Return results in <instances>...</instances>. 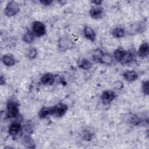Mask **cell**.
Returning a JSON list of instances; mask_svg holds the SVG:
<instances>
[{"label": "cell", "instance_id": "6da1fadb", "mask_svg": "<svg viewBox=\"0 0 149 149\" xmlns=\"http://www.w3.org/2000/svg\"><path fill=\"white\" fill-rule=\"evenodd\" d=\"M7 116L9 118H13L17 116L19 113V106L16 102L13 100H9L6 105Z\"/></svg>", "mask_w": 149, "mask_h": 149}, {"label": "cell", "instance_id": "7a4b0ae2", "mask_svg": "<svg viewBox=\"0 0 149 149\" xmlns=\"http://www.w3.org/2000/svg\"><path fill=\"white\" fill-rule=\"evenodd\" d=\"M20 10V7L18 3L15 1L9 2L6 6L4 13L6 16L8 17H12L16 15Z\"/></svg>", "mask_w": 149, "mask_h": 149}, {"label": "cell", "instance_id": "3957f363", "mask_svg": "<svg viewBox=\"0 0 149 149\" xmlns=\"http://www.w3.org/2000/svg\"><path fill=\"white\" fill-rule=\"evenodd\" d=\"M32 32L37 37L42 36L46 32L45 27L42 22L35 21L32 24Z\"/></svg>", "mask_w": 149, "mask_h": 149}, {"label": "cell", "instance_id": "277c9868", "mask_svg": "<svg viewBox=\"0 0 149 149\" xmlns=\"http://www.w3.org/2000/svg\"><path fill=\"white\" fill-rule=\"evenodd\" d=\"M73 41L67 37H62L58 42V48L61 52H65L73 47Z\"/></svg>", "mask_w": 149, "mask_h": 149}, {"label": "cell", "instance_id": "5b68a950", "mask_svg": "<svg viewBox=\"0 0 149 149\" xmlns=\"http://www.w3.org/2000/svg\"><path fill=\"white\" fill-rule=\"evenodd\" d=\"M68 107L66 104L59 103L51 107V115L56 117L62 116L66 112Z\"/></svg>", "mask_w": 149, "mask_h": 149}, {"label": "cell", "instance_id": "8992f818", "mask_svg": "<svg viewBox=\"0 0 149 149\" xmlns=\"http://www.w3.org/2000/svg\"><path fill=\"white\" fill-rule=\"evenodd\" d=\"M115 97L116 94L115 92L111 90H106L102 93L101 96V99L103 104H108L112 102Z\"/></svg>", "mask_w": 149, "mask_h": 149}, {"label": "cell", "instance_id": "52a82bcc", "mask_svg": "<svg viewBox=\"0 0 149 149\" xmlns=\"http://www.w3.org/2000/svg\"><path fill=\"white\" fill-rule=\"evenodd\" d=\"M103 14V8L99 6H95L91 8L90 10V16L94 19H100L102 16Z\"/></svg>", "mask_w": 149, "mask_h": 149}, {"label": "cell", "instance_id": "ba28073f", "mask_svg": "<svg viewBox=\"0 0 149 149\" xmlns=\"http://www.w3.org/2000/svg\"><path fill=\"white\" fill-rule=\"evenodd\" d=\"M84 35L85 37L90 40L91 41H94L95 40V33L93 29L88 26H85L83 30Z\"/></svg>", "mask_w": 149, "mask_h": 149}, {"label": "cell", "instance_id": "9c48e42d", "mask_svg": "<svg viewBox=\"0 0 149 149\" xmlns=\"http://www.w3.org/2000/svg\"><path fill=\"white\" fill-rule=\"evenodd\" d=\"M41 81L45 86L52 85L54 82V77L53 74L50 73H45L41 78Z\"/></svg>", "mask_w": 149, "mask_h": 149}, {"label": "cell", "instance_id": "30bf717a", "mask_svg": "<svg viewBox=\"0 0 149 149\" xmlns=\"http://www.w3.org/2000/svg\"><path fill=\"white\" fill-rule=\"evenodd\" d=\"M134 58V54L132 51H126L123 57L122 58L120 62L122 65L127 64L132 62Z\"/></svg>", "mask_w": 149, "mask_h": 149}, {"label": "cell", "instance_id": "8fae6325", "mask_svg": "<svg viewBox=\"0 0 149 149\" xmlns=\"http://www.w3.org/2000/svg\"><path fill=\"white\" fill-rule=\"evenodd\" d=\"M21 129V125L18 122L12 123L9 127V133L10 136L17 135Z\"/></svg>", "mask_w": 149, "mask_h": 149}, {"label": "cell", "instance_id": "7c38bea8", "mask_svg": "<svg viewBox=\"0 0 149 149\" xmlns=\"http://www.w3.org/2000/svg\"><path fill=\"white\" fill-rule=\"evenodd\" d=\"M123 77L126 81L132 82L137 79L138 74L134 70H129L123 73Z\"/></svg>", "mask_w": 149, "mask_h": 149}, {"label": "cell", "instance_id": "4fadbf2b", "mask_svg": "<svg viewBox=\"0 0 149 149\" xmlns=\"http://www.w3.org/2000/svg\"><path fill=\"white\" fill-rule=\"evenodd\" d=\"M149 53V46L146 42L143 43L139 47L138 50V55L140 57H146L148 56Z\"/></svg>", "mask_w": 149, "mask_h": 149}, {"label": "cell", "instance_id": "5bb4252c", "mask_svg": "<svg viewBox=\"0 0 149 149\" xmlns=\"http://www.w3.org/2000/svg\"><path fill=\"white\" fill-rule=\"evenodd\" d=\"M3 63L7 66H13L15 63V60L11 54H5L2 58Z\"/></svg>", "mask_w": 149, "mask_h": 149}, {"label": "cell", "instance_id": "9a60e30c", "mask_svg": "<svg viewBox=\"0 0 149 149\" xmlns=\"http://www.w3.org/2000/svg\"><path fill=\"white\" fill-rule=\"evenodd\" d=\"M35 35L31 31H26L23 36V40L28 44H30L34 40Z\"/></svg>", "mask_w": 149, "mask_h": 149}, {"label": "cell", "instance_id": "2e32d148", "mask_svg": "<svg viewBox=\"0 0 149 149\" xmlns=\"http://www.w3.org/2000/svg\"><path fill=\"white\" fill-rule=\"evenodd\" d=\"M113 62L112 56L109 54L103 53L100 62L105 65H111Z\"/></svg>", "mask_w": 149, "mask_h": 149}, {"label": "cell", "instance_id": "e0dca14e", "mask_svg": "<svg viewBox=\"0 0 149 149\" xmlns=\"http://www.w3.org/2000/svg\"><path fill=\"white\" fill-rule=\"evenodd\" d=\"M112 34L113 36L116 37V38H120V37H122L125 36V31L123 28L120 27H118L115 28L112 30Z\"/></svg>", "mask_w": 149, "mask_h": 149}, {"label": "cell", "instance_id": "ac0fdd59", "mask_svg": "<svg viewBox=\"0 0 149 149\" xmlns=\"http://www.w3.org/2000/svg\"><path fill=\"white\" fill-rule=\"evenodd\" d=\"M126 51L123 49L122 48H119L116 49L113 52V56L116 60L120 62L123 57Z\"/></svg>", "mask_w": 149, "mask_h": 149}, {"label": "cell", "instance_id": "d6986e66", "mask_svg": "<svg viewBox=\"0 0 149 149\" xmlns=\"http://www.w3.org/2000/svg\"><path fill=\"white\" fill-rule=\"evenodd\" d=\"M49 115H51V108H48L45 107H42L40 109L38 113L39 117L40 118H45Z\"/></svg>", "mask_w": 149, "mask_h": 149}, {"label": "cell", "instance_id": "ffe728a7", "mask_svg": "<svg viewBox=\"0 0 149 149\" xmlns=\"http://www.w3.org/2000/svg\"><path fill=\"white\" fill-rule=\"evenodd\" d=\"M79 67L84 70H88L91 67V63L87 59H82L79 62Z\"/></svg>", "mask_w": 149, "mask_h": 149}, {"label": "cell", "instance_id": "44dd1931", "mask_svg": "<svg viewBox=\"0 0 149 149\" xmlns=\"http://www.w3.org/2000/svg\"><path fill=\"white\" fill-rule=\"evenodd\" d=\"M102 54H103V52L102 51H101L100 49H96V50L94 51V52L93 53V59L95 61H96L97 62H100Z\"/></svg>", "mask_w": 149, "mask_h": 149}, {"label": "cell", "instance_id": "7402d4cb", "mask_svg": "<svg viewBox=\"0 0 149 149\" xmlns=\"http://www.w3.org/2000/svg\"><path fill=\"white\" fill-rule=\"evenodd\" d=\"M37 55V51L34 48H30L27 52V56L30 59H34Z\"/></svg>", "mask_w": 149, "mask_h": 149}, {"label": "cell", "instance_id": "603a6c76", "mask_svg": "<svg viewBox=\"0 0 149 149\" xmlns=\"http://www.w3.org/2000/svg\"><path fill=\"white\" fill-rule=\"evenodd\" d=\"M148 84H149L148 80H146L143 81L142 85H141L142 91L143 93L146 95L148 94Z\"/></svg>", "mask_w": 149, "mask_h": 149}, {"label": "cell", "instance_id": "cb8c5ba5", "mask_svg": "<svg viewBox=\"0 0 149 149\" xmlns=\"http://www.w3.org/2000/svg\"><path fill=\"white\" fill-rule=\"evenodd\" d=\"M123 83L121 82V81H117L116 82H115L114 83V87L115 88H117V89H120L123 87Z\"/></svg>", "mask_w": 149, "mask_h": 149}, {"label": "cell", "instance_id": "d4e9b609", "mask_svg": "<svg viewBox=\"0 0 149 149\" xmlns=\"http://www.w3.org/2000/svg\"><path fill=\"white\" fill-rule=\"evenodd\" d=\"M40 3L44 5H49L52 3V1L49 0H44V1H40Z\"/></svg>", "mask_w": 149, "mask_h": 149}, {"label": "cell", "instance_id": "484cf974", "mask_svg": "<svg viewBox=\"0 0 149 149\" xmlns=\"http://www.w3.org/2000/svg\"><path fill=\"white\" fill-rule=\"evenodd\" d=\"M92 2L97 6V5H101V3H102V1H92Z\"/></svg>", "mask_w": 149, "mask_h": 149}, {"label": "cell", "instance_id": "4316f807", "mask_svg": "<svg viewBox=\"0 0 149 149\" xmlns=\"http://www.w3.org/2000/svg\"><path fill=\"white\" fill-rule=\"evenodd\" d=\"M0 82H1V84L3 85V84H5V79L3 78V77L2 76H1L0 78Z\"/></svg>", "mask_w": 149, "mask_h": 149}]
</instances>
